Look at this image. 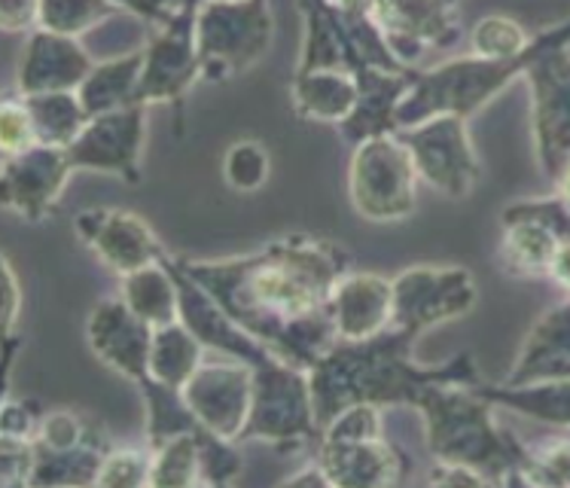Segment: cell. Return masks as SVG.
Wrapping results in <instances>:
<instances>
[{
	"instance_id": "cell-52",
	"label": "cell",
	"mask_w": 570,
	"mask_h": 488,
	"mask_svg": "<svg viewBox=\"0 0 570 488\" xmlns=\"http://www.w3.org/2000/svg\"><path fill=\"white\" fill-rule=\"evenodd\" d=\"M336 3H345V7H370V0H336Z\"/></svg>"
},
{
	"instance_id": "cell-35",
	"label": "cell",
	"mask_w": 570,
	"mask_h": 488,
	"mask_svg": "<svg viewBox=\"0 0 570 488\" xmlns=\"http://www.w3.org/2000/svg\"><path fill=\"white\" fill-rule=\"evenodd\" d=\"M114 16H122L114 0H40L37 28L80 40L82 35H89L92 28L105 25Z\"/></svg>"
},
{
	"instance_id": "cell-38",
	"label": "cell",
	"mask_w": 570,
	"mask_h": 488,
	"mask_svg": "<svg viewBox=\"0 0 570 488\" xmlns=\"http://www.w3.org/2000/svg\"><path fill=\"white\" fill-rule=\"evenodd\" d=\"M95 440H107L105 428L98 421L86 419L73 409H52L40 421L35 442L43 449H52V452H68V449H77V446Z\"/></svg>"
},
{
	"instance_id": "cell-42",
	"label": "cell",
	"mask_w": 570,
	"mask_h": 488,
	"mask_svg": "<svg viewBox=\"0 0 570 488\" xmlns=\"http://www.w3.org/2000/svg\"><path fill=\"white\" fill-rule=\"evenodd\" d=\"M37 144H40V138H37L35 119L28 114L22 95L7 98L0 105V156L3 159L7 156H19V153L31 150Z\"/></svg>"
},
{
	"instance_id": "cell-11",
	"label": "cell",
	"mask_w": 570,
	"mask_h": 488,
	"mask_svg": "<svg viewBox=\"0 0 570 488\" xmlns=\"http://www.w3.org/2000/svg\"><path fill=\"white\" fill-rule=\"evenodd\" d=\"M202 80V61L196 47V10H184L168 22L153 25L144 43L138 105H175L184 119L189 89Z\"/></svg>"
},
{
	"instance_id": "cell-12",
	"label": "cell",
	"mask_w": 570,
	"mask_h": 488,
	"mask_svg": "<svg viewBox=\"0 0 570 488\" xmlns=\"http://www.w3.org/2000/svg\"><path fill=\"white\" fill-rule=\"evenodd\" d=\"M531 89V131L543 175L556 177L570 163V47L549 49L524 74Z\"/></svg>"
},
{
	"instance_id": "cell-50",
	"label": "cell",
	"mask_w": 570,
	"mask_h": 488,
	"mask_svg": "<svg viewBox=\"0 0 570 488\" xmlns=\"http://www.w3.org/2000/svg\"><path fill=\"white\" fill-rule=\"evenodd\" d=\"M150 3L163 12L165 19H171V16L184 10H196V0H150Z\"/></svg>"
},
{
	"instance_id": "cell-8",
	"label": "cell",
	"mask_w": 570,
	"mask_h": 488,
	"mask_svg": "<svg viewBox=\"0 0 570 488\" xmlns=\"http://www.w3.org/2000/svg\"><path fill=\"white\" fill-rule=\"evenodd\" d=\"M419 168L400 131L354 144L348 163V198L363 221H406L419 205Z\"/></svg>"
},
{
	"instance_id": "cell-43",
	"label": "cell",
	"mask_w": 570,
	"mask_h": 488,
	"mask_svg": "<svg viewBox=\"0 0 570 488\" xmlns=\"http://www.w3.org/2000/svg\"><path fill=\"white\" fill-rule=\"evenodd\" d=\"M43 416H47V412L37 407V400H31V397L7 394L3 409H0V437H7V440L35 442Z\"/></svg>"
},
{
	"instance_id": "cell-6",
	"label": "cell",
	"mask_w": 570,
	"mask_h": 488,
	"mask_svg": "<svg viewBox=\"0 0 570 488\" xmlns=\"http://www.w3.org/2000/svg\"><path fill=\"white\" fill-rule=\"evenodd\" d=\"M275 40L268 0H208L196 10L202 80L226 82L247 74Z\"/></svg>"
},
{
	"instance_id": "cell-33",
	"label": "cell",
	"mask_w": 570,
	"mask_h": 488,
	"mask_svg": "<svg viewBox=\"0 0 570 488\" xmlns=\"http://www.w3.org/2000/svg\"><path fill=\"white\" fill-rule=\"evenodd\" d=\"M22 101L35 119L37 138L49 147H70L89 123V114L77 92L22 95Z\"/></svg>"
},
{
	"instance_id": "cell-22",
	"label": "cell",
	"mask_w": 570,
	"mask_h": 488,
	"mask_svg": "<svg viewBox=\"0 0 570 488\" xmlns=\"http://www.w3.org/2000/svg\"><path fill=\"white\" fill-rule=\"evenodd\" d=\"M354 80H357V105L348 119L338 123V135L348 140L351 147L370 138H382V135H396L400 107L419 80V70L361 68L354 70Z\"/></svg>"
},
{
	"instance_id": "cell-25",
	"label": "cell",
	"mask_w": 570,
	"mask_h": 488,
	"mask_svg": "<svg viewBox=\"0 0 570 488\" xmlns=\"http://www.w3.org/2000/svg\"><path fill=\"white\" fill-rule=\"evenodd\" d=\"M503 235L498 244V260L510 279H549L561 238L547 223L522 214H501Z\"/></svg>"
},
{
	"instance_id": "cell-30",
	"label": "cell",
	"mask_w": 570,
	"mask_h": 488,
	"mask_svg": "<svg viewBox=\"0 0 570 488\" xmlns=\"http://www.w3.org/2000/svg\"><path fill=\"white\" fill-rule=\"evenodd\" d=\"M202 363H205V345L180 318L171 324L156 326L150 349V372H147L150 379L184 391V384L196 375Z\"/></svg>"
},
{
	"instance_id": "cell-27",
	"label": "cell",
	"mask_w": 570,
	"mask_h": 488,
	"mask_svg": "<svg viewBox=\"0 0 570 488\" xmlns=\"http://www.w3.org/2000/svg\"><path fill=\"white\" fill-rule=\"evenodd\" d=\"M140 74H144V47L126 49L105 61H95L92 74L77 89L89 119L119 110V107L138 105Z\"/></svg>"
},
{
	"instance_id": "cell-19",
	"label": "cell",
	"mask_w": 570,
	"mask_h": 488,
	"mask_svg": "<svg viewBox=\"0 0 570 488\" xmlns=\"http://www.w3.org/2000/svg\"><path fill=\"white\" fill-rule=\"evenodd\" d=\"M317 465L330 486L384 488L406 479L409 458L382 433L370 440H317Z\"/></svg>"
},
{
	"instance_id": "cell-48",
	"label": "cell",
	"mask_w": 570,
	"mask_h": 488,
	"mask_svg": "<svg viewBox=\"0 0 570 488\" xmlns=\"http://www.w3.org/2000/svg\"><path fill=\"white\" fill-rule=\"evenodd\" d=\"M114 3H117V7L122 12H128V16H135L138 22L147 25V28H153V25L168 22L163 12L153 7L150 0H114Z\"/></svg>"
},
{
	"instance_id": "cell-49",
	"label": "cell",
	"mask_w": 570,
	"mask_h": 488,
	"mask_svg": "<svg viewBox=\"0 0 570 488\" xmlns=\"http://www.w3.org/2000/svg\"><path fill=\"white\" fill-rule=\"evenodd\" d=\"M284 486H330V479H326L324 467L317 465H308L305 470H299V474H293V477L284 479Z\"/></svg>"
},
{
	"instance_id": "cell-20",
	"label": "cell",
	"mask_w": 570,
	"mask_h": 488,
	"mask_svg": "<svg viewBox=\"0 0 570 488\" xmlns=\"http://www.w3.org/2000/svg\"><path fill=\"white\" fill-rule=\"evenodd\" d=\"M168 263L175 269L177 287H180V321L202 339L205 349L220 351L223 358L250 363V367H259V363L275 354L259 339H254L247 330L235 324L233 318L223 312L220 303L198 281L189 279L187 272L177 266L175 254H168Z\"/></svg>"
},
{
	"instance_id": "cell-10",
	"label": "cell",
	"mask_w": 570,
	"mask_h": 488,
	"mask_svg": "<svg viewBox=\"0 0 570 488\" xmlns=\"http://www.w3.org/2000/svg\"><path fill=\"white\" fill-rule=\"evenodd\" d=\"M409 153L415 159L421 180L449 198H466L482 177L476 144L470 126L458 114H440L412 128H400Z\"/></svg>"
},
{
	"instance_id": "cell-17",
	"label": "cell",
	"mask_w": 570,
	"mask_h": 488,
	"mask_svg": "<svg viewBox=\"0 0 570 488\" xmlns=\"http://www.w3.org/2000/svg\"><path fill=\"white\" fill-rule=\"evenodd\" d=\"M73 233L89 244L101 263L119 279L153 263H163V238L140 214L126 208H86L73 217Z\"/></svg>"
},
{
	"instance_id": "cell-3",
	"label": "cell",
	"mask_w": 570,
	"mask_h": 488,
	"mask_svg": "<svg viewBox=\"0 0 570 488\" xmlns=\"http://www.w3.org/2000/svg\"><path fill=\"white\" fill-rule=\"evenodd\" d=\"M433 461L466 465L485 474L491 486H524L531 446L494 419V403L476 384H433L419 407Z\"/></svg>"
},
{
	"instance_id": "cell-51",
	"label": "cell",
	"mask_w": 570,
	"mask_h": 488,
	"mask_svg": "<svg viewBox=\"0 0 570 488\" xmlns=\"http://www.w3.org/2000/svg\"><path fill=\"white\" fill-rule=\"evenodd\" d=\"M556 196H559L561 202L570 208V163L564 165V172L556 177Z\"/></svg>"
},
{
	"instance_id": "cell-21",
	"label": "cell",
	"mask_w": 570,
	"mask_h": 488,
	"mask_svg": "<svg viewBox=\"0 0 570 488\" xmlns=\"http://www.w3.org/2000/svg\"><path fill=\"white\" fill-rule=\"evenodd\" d=\"M92 68L95 59L77 37L35 28L28 35L22 59H19L16 86H19V95L77 92L82 80L92 74Z\"/></svg>"
},
{
	"instance_id": "cell-40",
	"label": "cell",
	"mask_w": 570,
	"mask_h": 488,
	"mask_svg": "<svg viewBox=\"0 0 570 488\" xmlns=\"http://www.w3.org/2000/svg\"><path fill=\"white\" fill-rule=\"evenodd\" d=\"M150 467L153 452H140V449H110L101 461L98 470V482L101 488H140L150 486Z\"/></svg>"
},
{
	"instance_id": "cell-39",
	"label": "cell",
	"mask_w": 570,
	"mask_h": 488,
	"mask_svg": "<svg viewBox=\"0 0 570 488\" xmlns=\"http://www.w3.org/2000/svg\"><path fill=\"white\" fill-rule=\"evenodd\" d=\"M524 486L570 488V437H552L531 446Z\"/></svg>"
},
{
	"instance_id": "cell-44",
	"label": "cell",
	"mask_w": 570,
	"mask_h": 488,
	"mask_svg": "<svg viewBox=\"0 0 570 488\" xmlns=\"http://www.w3.org/2000/svg\"><path fill=\"white\" fill-rule=\"evenodd\" d=\"M35 474V442L0 437V486H31Z\"/></svg>"
},
{
	"instance_id": "cell-16",
	"label": "cell",
	"mask_w": 570,
	"mask_h": 488,
	"mask_svg": "<svg viewBox=\"0 0 570 488\" xmlns=\"http://www.w3.org/2000/svg\"><path fill=\"white\" fill-rule=\"evenodd\" d=\"M73 172L65 147L37 144L19 156H7L0 165V205L28 223L47 221Z\"/></svg>"
},
{
	"instance_id": "cell-45",
	"label": "cell",
	"mask_w": 570,
	"mask_h": 488,
	"mask_svg": "<svg viewBox=\"0 0 570 488\" xmlns=\"http://www.w3.org/2000/svg\"><path fill=\"white\" fill-rule=\"evenodd\" d=\"M40 25V0H0V28L7 35H31Z\"/></svg>"
},
{
	"instance_id": "cell-29",
	"label": "cell",
	"mask_w": 570,
	"mask_h": 488,
	"mask_svg": "<svg viewBox=\"0 0 570 488\" xmlns=\"http://www.w3.org/2000/svg\"><path fill=\"white\" fill-rule=\"evenodd\" d=\"M119 300L150 326H165L180 318V287H177L175 269L165 256L163 263H153L138 272L122 275Z\"/></svg>"
},
{
	"instance_id": "cell-13",
	"label": "cell",
	"mask_w": 570,
	"mask_h": 488,
	"mask_svg": "<svg viewBox=\"0 0 570 488\" xmlns=\"http://www.w3.org/2000/svg\"><path fill=\"white\" fill-rule=\"evenodd\" d=\"M147 144V105H128L86 123L77 140L65 147L77 172H98L140 184V156Z\"/></svg>"
},
{
	"instance_id": "cell-15",
	"label": "cell",
	"mask_w": 570,
	"mask_h": 488,
	"mask_svg": "<svg viewBox=\"0 0 570 488\" xmlns=\"http://www.w3.org/2000/svg\"><path fill=\"white\" fill-rule=\"evenodd\" d=\"M184 397L202 428L223 440L242 442L254 403V367L233 358L202 363L184 384Z\"/></svg>"
},
{
	"instance_id": "cell-37",
	"label": "cell",
	"mask_w": 570,
	"mask_h": 488,
	"mask_svg": "<svg viewBox=\"0 0 570 488\" xmlns=\"http://www.w3.org/2000/svg\"><path fill=\"white\" fill-rule=\"evenodd\" d=\"M268 175H272V153L263 140L242 138L229 144L223 156V180L229 184V189L250 196L268 184Z\"/></svg>"
},
{
	"instance_id": "cell-14",
	"label": "cell",
	"mask_w": 570,
	"mask_h": 488,
	"mask_svg": "<svg viewBox=\"0 0 570 488\" xmlns=\"http://www.w3.org/2000/svg\"><path fill=\"white\" fill-rule=\"evenodd\" d=\"M370 16L406 68L428 49L454 47L464 37L458 0H370Z\"/></svg>"
},
{
	"instance_id": "cell-1",
	"label": "cell",
	"mask_w": 570,
	"mask_h": 488,
	"mask_svg": "<svg viewBox=\"0 0 570 488\" xmlns=\"http://www.w3.org/2000/svg\"><path fill=\"white\" fill-rule=\"evenodd\" d=\"M175 260L235 324L284 361L308 370L338 342L330 296L351 272V254L342 244L291 233L250 254Z\"/></svg>"
},
{
	"instance_id": "cell-9",
	"label": "cell",
	"mask_w": 570,
	"mask_h": 488,
	"mask_svg": "<svg viewBox=\"0 0 570 488\" xmlns=\"http://www.w3.org/2000/svg\"><path fill=\"white\" fill-rule=\"evenodd\" d=\"M479 287L473 272L464 266H421L403 269L394 279V324L412 336L433 326L449 324L473 312Z\"/></svg>"
},
{
	"instance_id": "cell-26",
	"label": "cell",
	"mask_w": 570,
	"mask_h": 488,
	"mask_svg": "<svg viewBox=\"0 0 570 488\" xmlns=\"http://www.w3.org/2000/svg\"><path fill=\"white\" fill-rule=\"evenodd\" d=\"M476 391L498 409H510L515 416L534 419L549 428L570 430V379H543V382L524 384L479 382Z\"/></svg>"
},
{
	"instance_id": "cell-31",
	"label": "cell",
	"mask_w": 570,
	"mask_h": 488,
	"mask_svg": "<svg viewBox=\"0 0 570 488\" xmlns=\"http://www.w3.org/2000/svg\"><path fill=\"white\" fill-rule=\"evenodd\" d=\"M110 437L107 440L86 442L68 452H52L35 442V474H31V486H95L98 482V470L105 455L110 452Z\"/></svg>"
},
{
	"instance_id": "cell-24",
	"label": "cell",
	"mask_w": 570,
	"mask_h": 488,
	"mask_svg": "<svg viewBox=\"0 0 570 488\" xmlns=\"http://www.w3.org/2000/svg\"><path fill=\"white\" fill-rule=\"evenodd\" d=\"M543 379H570V296L531 324L501 382L524 384Z\"/></svg>"
},
{
	"instance_id": "cell-2",
	"label": "cell",
	"mask_w": 570,
	"mask_h": 488,
	"mask_svg": "<svg viewBox=\"0 0 570 488\" xmlns=\"http://www.w3.org/2000/svg\"><path fill=\"white\" fill-rule=\"evenodd\" d=\"M415 339L400 326L361 342L338 339L333 349L308 367L321 430L342 409L357 403L373 407H419V400L433 384H479V367L470 351L454 354L452 361L424 367L412 361Z\"/></svg>"
},
{
	"instance_id": "cell-41",
	"label": "cell",
	"mask_w": 570,
	"mask_h": 488,
	"mask_svg": "<svg viewBox=\"0 0 570 488\" xmlns=\"http://www.w3.org/2000/svg\"><path fill=\"white\" fill-rule=\"evenodd\" d=\"M242 442L223 440L210 430H202V482L208 486H229L242 477L245 458L238 452Z\"/></svg>"
},
{
	"instance_id": "cell-47",
	"label": "cell",
	"mask_w": 570,
	"mask_h": 488,
	"mask_svg": "<svg viewBox=\"0 0 570 488\" xmlns=\"http://www.w3.org/2000/svg\"><path fill=\"white\" fill-rule=\"evenodd\" d=\"M3 287H7V309H3V326H7V339L16 336V321H19V305H22V291H19V279L12 269L10 256H3Z\"/></svg>"
},
{
	"instance_id": "cell-32",
	"label": "cell",
	"mask_w": 570,
	"mask_h": 488,
	"mask_svg": "<svg viewBox=\"0 0 570 488\" xmlns=\"http://www.w3.org/2000/svg\"><path fill=\"white\" fill-rule=\"evenodd\" d=\"M138 391L144 397V412H147V449H156L159 442L202 428L180 388H168L147 375L138 382Z\"/></svg>"
},
{
	"instance_id": "cell-7",
	"label": "cell",
	"mask_w": 570,
	"mask_h": 488,
	"mask_svg": "<svg viewBox=\"0 0 570 488\" xmlns=\"http://www.w3.org/2000/svg\"><path fill=\"white\" fill-rule=\"evenodd\" d=\"M268 442L281 452L321 440L315 394L305 367L272 354L254 367V403L242 442Z\"/></svg>"
},
{
	"instance_id": "cell-4",
	"label": "cell",
	"mask_w": 570,
	"mask_h": 488,
	"mask_svg": "<svg viewBox=\"0 0 570 488\" xmlns=\"http://www.w3.org/2000/svg\"><path fill=\"white\" fill-rule=\"evenodd\" d=\"M570 47V16L561 22L549 25L540 35L531 37V43L512 56V59H479L464 56L431 70H421L419 80L400 107V128H412L424 119L440 114H458V117H476L482 107L494 101L498 95L524 77L549 49Z\"/></svg>"
},
{
	"instance_id": "cell-36",
	"label": "cell",
	"mask_w": 570,
	"mask_h": 488,
	"mask_svg": "<svg viewBox=\"0 0 570 488\" xmlns=\"http://www.w3.org/2000/svg\"><path fill=\"white\" fill-rule=\"evenodd\" d=\"M531 37L534 35H528L519 19L494 12V16H482V19L470 28L466 43H470V56L501 61L519 56V52L531 43Z\"/></svg>"
},
{
	"instance_id": "cell-53",
	"label": "cell",
	"mask_w": 570,
	"mask_h": 488,
	"mask_svg": "<svg viewBox=\"0 0 570 488\" xmlns=\"http://www.w3.org/2000/svg\"><path fill=\"white\" fill-rule=\"evenodd\" d=\"M202 3H208V0H196V10H198V7H202Z\"/></svg>"
},
{
	"instance_id": "cell-18",
	"label": "cell",
	"mask_w": 570,
	"mask_h": 488,
	"mask_svg": "<svg viewBox=\"0 0 570 488\" xmlns=\"http://www.w3.org/2000/svg\"><path fill=\"white\" fill-rule=\"evenodd\" d=\"M156 326L140 321L119 296L101 300L89 312L86 321V339L89 349L107 370L138 384L150 372V349Z\"/></svg>"
},
{
	"instance_id": "cell-34",
	"label": "cell",
	"mask_w": 570,
	"mask_h": 488,
	"mask_svg": "<svg viewBox=\"0 0 570 488\" xmlns=\"http://www.w3.org/2000/svg\"><path fill=\"white\" fill-rule=\"evenodd\" d=\"M202 430L159 442L153 452V488H189L202 482Z\"/></svg>"
},
{
	"instance_id": "cell-23",
	"label": "cell",
	"mask_w": 570,
	"mask_h": 488,
	"mask_svg": "<svg viewBox=\"0 0 570 488\" xmlns=\"http://www.w3.org/2000/svg\"><path fill=\"white\" fill-rule=\"evenodd\" d=\"M330 318L336 336L345 342H361L384 333L394 324V279L351 269L330 296Z\"/></svg>"
},
{
	"instance_id": "cell-28",
	"label": "cell",
	"mask_w": 570,
	"mask_h": 488,
	"mask_svg": "<svg viewBox=\"0 0 570 488\" xmlns=\"http://www.w3.org/2000/svg\"><path fill=\"white\" fill-rule=\"evenodd\" d=\"M291 105L296 117L308 123H333L342 119L357 105V80L345 70H308L293 74L291 80Z\"/></svg>"
},
{
	"instance_id": "cell-46",
	"label": "cell",
	"mask_w": 570,
	"mask_h": 488,
	"mask_svg": "<svg viewBox=\"0 0 570 488\" xmlns=\"http://www.w3.org/2000/svg\"><path fill=\"white\" fill-rule=\"evenodd\" d=\"M433 486H491V479L485 474H479L466 465H443L436 461L433 474L428 477Z\"/></svg>"
},
{
	"instance_id": "cell-5",
	"label": "cell",
	"mask_w": 570,
	"mask_h": 488,
	"mask_svg": "<svg viewBox=\"0 0 570 488\" xmlns=\"http://www.w3.org/2000/svg\"><path fill=\"white\" fill-rule=\"evenodd\" d=\"M299 12H303V49L293 74L406 68L384 40L382 28L370 16V7H345L336 0H299Z\"/></svg>"
}]
</instances>
